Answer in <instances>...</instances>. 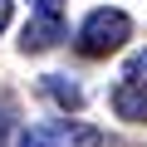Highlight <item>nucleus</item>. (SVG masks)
<instances>
[{"label": "nucleus", "mask_w": 147, "mask_h": 147, "mask_svg": "<svg viewBox=\"0 0 147 147\" xmlns=\"http://www.w3.org/2000/svg\"><path fill=\"white\" fill-rule=\"evenodd\" d=\"M127 34H132V20L123 15V10H93L84 25H79V54H88V59H103V54H113V49H123L127 44Z\"/></svg>", "instance_id": "obj_1"}, {"label": "nucleus", "mask_w": 147, "mask_h": 147, "mask_svg": "<svg viewBox=\"0 0 147 147\" xmlns=\"http://www.w3.org/2000/svg\"><path fill=\"white\" fill-rule=\"evenodd\" d=\"M103 132L84 127V123H69V118H49L30 132H20V147H98Z\"/></svg>", "instance_id": "obj_2"}, {"label": "nucleus", "mask_w": 147, "mask_h": 147, "mask_svg": "<svg viewBox=\"0 0 147 147\" xmlns=\"http://www.w3.org/2000/svg\"><path fill=\"white\" fill-rule=\"evenodd\" d=\"M59 39H64V20H59V10H34L30 25H25V34H20V44H25L30 54H39V49H49V44H59Z\"/></svg>", "instance_id": "obj_3"}, {"label": "nucleus", "mask_w": 147, "mask_h": 147, "mask_svg": "<svg viewBox=\"0 0 147 147\" xmlns=\"http://www.w3.org/2000/svg\"><path fill=\"white\" fill-rule=\"evenodd\" d=\"M113 108H118V118H127V123H147V88L118 84V88H113Z\"/></svg>", "instance_id": "obj_4"}, {"label": "nucleus", "mask_w": 147, "mask_h": 147, "mask_svg": "<svg viewBox=\"0 0 147 147\" xmlns=\"http://www.w3.org/2000/svg\"><path fill=\"white\" fill-rule=\"evenodd\" d=\"M44 93H49L64 113H79V108H84V88H79V84H69L64 74H49V79H44Z\"/></svg>", "instance_id": "obj_5"}, {"label": "nucleus", "mask_w": 147, "mask_h": 147, "mask_svg": "<svg viewBox=\"0 0 147 147\" xmlns=\"http://www.w3.org/2000/svg\"><path fill=\"white\" fill-rule=\"evenodd\" d=\"M127 84H137V88H147V54H137V59L127 64Z\"/></svg>", "instance_id": "obj_6"}, {"label": "nucleus", "mask_w": 147, "mask_h": 147, "mask_svg": "<svg viewBox=\"0 0 147 147\" xmlns=\"http://www.w3.org/2000/svg\"><path fill=\"white\" fill-rule=\"evenodd\" d=\"M10 25V0H0V30Z\"/></svg>", "instance_id": "obj_7"}, {"label": "nucleus", "mask_w": 147, "mask_h": 147, "mask_svg": "<svg viewBox=\"0 0 147 147\" xmlns=\"http://www.w3.org/2000/svg\"><path fill=\"white\" fill-rule=\"evenodd\" d=\"M64 0H34V10H59Z\"/></svg>", "instance_id": "obj_8"}, {"label": "nucleus", "mask_w": 147, "mask_h": 147, "mask_svg": "<svg viewBox=\"0 0 147 147\" xmlns=\"http://www.w3.org/2000/svg\"><path fill=\"white\" fill-rule=\"evenodd\" d=\"M0 142H5V118H0Z\"/></svg>", "instance_id": "obj_9"}]
</instances>
